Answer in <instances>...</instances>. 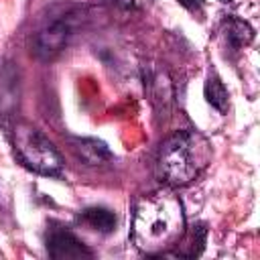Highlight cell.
Returning <instances> with one entry per match:
<instances>
[{
  "label": "cell",
  "mask_w": 260,
  "mask_h": 260,
  "mask_svg": "<svg viewBox=\"0 0 260 260\" xmlns=\"http://www.w3.org/2000/svg\"><path fill=\"white\" fill-rule=\"evenodd\" d=\"M114 4H118V6H124V8H144L150 0H112Z\"/></svg>",
  "instance_id": "10"
},
{
  "label": "cell",
  "mask_w": 260,
  "mask_h": 260,
  "mask_svg": "<svg viewBox=\"0 0 260 260\" xmlns=\"http://www.w3.org/2000/svg\"><path fill=\"white\" fill-rule=\"evenodd\" d=\"M211 144L197 130L171 134L158 150V175L171 187L189 185L211 162Z\"/></svg>",
  "instance_id": "2"
},
{
  "label": "cell",
  "mask_w": 260,
  "mask_h": 260,
  "mask_svg": "<svg viewBox=\"0 0 260 260\" xmlns=\"http://www.w3.org/2000/svg\"><path fill=\"white\" fill-rule=\"evenodd\" d=\"M183 234V203L171 191L148 193L136 203L132 217V242L140 252L148 256L167 254L179 244Z\"/></svg>",
  "instance_id": "1"
},
{
  "label": "cell",
  "mask_w": 260,
  "mask_h": 260,
  "mask_svg": "<svg viewBox=\"0 0 260 260\" xmlns=\"http://www.w3.org/2000/svg\"><path fill=\"white\" fill-rule=\"evenodd\" d=\"M79 221L87 223L89 228L102 232V234H110L116 230V215L114 211L106 209V207H87L79 213Z\"/></svg>",
  "instance_id": "7"
},
{
  "label": "cell",
  "mask_w": 260,
  "mask_h": 260,
  "mask_svg": "<svg viewBox=\"0 0 260 260\" xmlns=\"http://www.w3.org/2000/svg\"><path fill=\"white\" fill-rule=\"evenodd\" d=\"M10 142L16 160L32 173L45 177H59L63 173V158L53 142L35 126L14 122L10 126Z\"/></svg>",
  "instance_id": "3"
},
{
  "label": "cell",
  "mask_w": 260,
  "mask_h": 260,
  "mask_svg": "<svg viewBox=\"0 0 260 260\" xmlns=\"http://www.w3.org/2000/svg\"><path fill=\"white\" fill-rule=\"evenodd\" d=\"M69 39V24L65 20H55L51 26L41 30L35 39V53L41 59H53L59 55Z\"/></svg>",
  "instance_id": "5"
},
{
  "label": "cell",
  "mask_w": 260,
  "mask_h": 260,
  "mask_svg": "<svg viewBox=\"0 0 260 260\" xmlns=\"http://www.w3.org/2000/svg\"><path fill=\"white\" fill-rule=\"evenodd\" d=\"M203 91H205V100H207V104H209L211 108H215V110H217V112H221V114H225V112H228L230 93H228V89H225L223 81L219 79V75H217L215 71H209Z\"/></svg>",
  "instance_id": "6"
},
{
  "label": "cell",
  "mask_w": 260,
  "mask_h": 260,
  "mask_svg": "<svg viewBox=\"0 0 260 260\" xmlns=\"http://www.w3.org/2000/svg\"><path fill=\"white\" fill-rule=\"evenodd\" d=\"M47 252L55 260H65V258H91L93 252L79 240L75 234L69 230L57 225L51 228L47 234Z\"/></svg>",
  "instance_id": "4"
},
{
  "label": "cell",
  "mask_w": 260,
  "mask_h": 260,
  "mask_svg": "<svg viewBox=\"0 0 260 260\" xmlns=\"http://www.w3.org/2000/svg\"><path fill=\"white\" fill-rule=\"evenodd\" d=\"M181 6H185L187 10H191V12H199L201 10V6H203V0H177Z\"/></svg>",
  "instance_id": "11"
},
{
  "label": "cell",
  "mask_w": 260,
  "mask_h": 260,
  "mask_svg": "<svg viewBox=\"0 0 260 260\" xmlns=\"http://www.w3.org/2000/svg\"><path fill=\"white\" fill-rule=\"evenodd\" d=\"M228 30H225V39H228V45L234 49V51H240L244 49L252 39H254V30L252 26L246 22V20H240V18H230L228 22Z\"/></svg>",
  "instance_id": "8"
},
{
  "label": "cell",
  "mask_w": 260,
  "mask_h": 260,
  "mask_svg": "<svg viewBox=\"0 0 260 260\" xmlns=\"http://www.w3.org/2000/svg\"><path fill=\"white\" fill-rule=\"evenodd\" d=\"M79 152H81V156L89 162V165H95V162H100L102 158H110V152H108V148H106V144L104 142H98V140H79Z\"/></svg>",
  "instance_id": "9"
}]
</instances>
